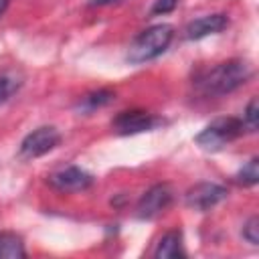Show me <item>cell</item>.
Masks as SVG:
<instances>
[{
  "label": "cell",
  "instance_id": "1",
  "mask_svg": "<svg viewBox=\"0 0 259 259\" xmlns=\"http://www.w3.org/2000/svg\"><path fill=\"white\" fill-rule=\"evenodd\" d=\"M253 75V67L243 59H229L204 71L196 79V87L204 95H225L239 89Z\"/></svg>",
  "mask_w": 259,
  "mask_h": 259
},
{
  "label": "cell",
  "instance_id": "2",
  "mask_svg": "<svg viewBox=\"0 0 259 259\" xmlns=\"http://www.w3.org/2000/svg\"><path fill=\"white\" fill-rule=\"evenodd\" d=\"M172 36H174L172 24L162 22V24L148 26L130 45L127 61L132 65H140V63H146V61H152V59L160 57L168 49V45L172 42Z\"/></svg>",
  "mask_w": 259,
  "mask_h": 259
},
{
  "label": "cell",
  "instance_id": "3",
  "mask_svg": "<svg viewBox=\"0 0 259 259\" xmlns=\"http://www.w3.org/2000/svg\"><path fill=\"white\" fill-rule=\"evenodd\" d=\"M243 130L245 127L239 117H217L194 136V142L198 148L206 152H219L227 144L237 140L243 134Z\"/></svg>",
  "mask_w": 259,
  "mask_h": 259
},
{
  "label": "cell",
  "instance_id": "4",
  "mask_svg": "<svg viewBox=\"0 0 259 259\" xmlns=\"http://www.w3.org/2000/svg\"><path fill=\"white\" fill-rule=\"evenodd\" d=\"M160 123H164V119L154 113H148L142 109H130V111H121L119 115H115V119L111 121V127L119 136H134V134L150 132L158 127Z\"/></svg>",
  "mask_w": 259,
  "mask_h": 259
},
{
  "label": "cell",
  "instance_id": "5",
  "mask_svg": "<svg viewBox=\"0 0 259 259\" xmlns=\"http://www.w3.org/2000/svg\"><path fill=\"white\" fill-rule=\"evenodd\" d=\"M61 142V134L57 127L53 125H40L36 130H32L28 136H24V140L20 142V156L24 158H38L49 154L51 150H55Z\"/></svg>",
  "mask_w": 259,
  "mask_h": 259
},
{
  "label": "cell",
  "instance_id": "6",
  "mask_svg": "<svg viewBox=\"0 0 259 259\" xmlns=\"http://www.w3.org/2000/svg\"><path fill=\"white\" fill-rule=\"evenodd\" d=\"M227 188L214 182H198L194 186H190L184 194V204L192 210L204 212L212 206H217L221 200L227 198Z\"/></svg>",
  "mask_w": 259,
  "mask_h": 259
},
{
  "label": "cell",
  "instance_id": "7",
  "mask_svg": "<svg viewBox=\"0 0 259 259\" xmlns=\"http://www.w3.org/2000/svg\"><path fill=\"white\" fill-rule=\"evenodd\" d=\"M47 182L59 192H81L93 184V176L79 166H67L53 172Z\"/></svg>",
  "mask_w": 259,
  "mask_h": 259
},
{
  "label": "cell",
  "instance_id": "8",
  "mask_svg": "<svg viewBox=\"0 0 259 259\" xmlns=\"http://www.w3.org/2000/svg\"><path fill=\"white\" fill-rule=\"evenodd\" d=\"M172 196H174V192L168 184H154L152 188H148L142 194V198L138 202V217L140 219H156L172 204Z\"/></svg>",
  "mask_w": 259,
  "mask_h": 259
},
{
  "label": "cell",
  "instance_id": "9",
  "mask_svg": "<svg viewBox=\"0 0 259 259\" xmlns=\"http://www.w3.org/2000/svg\"><path fill=\"white\" fill-rule=\"evenodd\" d=\"M227 24H229L227 14L217 12V14H206V16L194 18L192 22L186 24L184 32H186V38L198 40V38H204V36H208V34H217V32L225 30Z\"/></svg>",
  "mask_w": 259,
  "mask_h": 259
},
{
  "label": "cell",
  "instance_id": "10",
  "mask_svg": "<svg viewBox=\"0 0 259 259\" xmlns=\"http://www.w3.org/2000/svg\"><path fill=\"white\" fill-rule=\"evenodd\" d=\"M154 257H158V259L184 257V251H182V233L178 229H174V231H168L166 235H162V239L156 245Z\"/></svg>",
  "mask_w": 259,
  "mask_h": 259
},
{
  "label": "cell",
  "instance_id": "11",
  "mask_svg": "<svg viewBox=\"0 0 259 259\" xmlns=\"http://www.w3.org/2000/svg\"><path fill=\"white\" fill-rule=\"evenodd\" d=\"M22 257H26L22 237L10 231H2L0 233V259H22Z\"/></svg>",
  "mask_w": 259,
  "mask_h": 259
},
{
  "label": "cell",
  "instance_id": "12",
  "mask_svg": "<svg viewBox=\"0 0 259 259\" xmlns=\"http://www.w3.org/2000/svg\"><path fill=\"white\" fill-rule=\"evenodd\" d=\"M113 99H115V93L111 89H97V91H91V93L83 95L77 103V109L83 111V113H91L99 107L109 105Z\"/></svg>",
  "mask_w": 259,
  "mask_h": 259
},
{
  "label": "cell",
  "instance_id": "13",
  "mask_svg": "<svg viewBox=\"0 0 259 259\" xmlns=\"http://www.w3.org/2000/svg\"><path fill=\"white\" fill-rule=\"evenodd\" d=\"M235 182L241 186H253L259 182V158H251L237 174H235Z\"/></svg>",
  "mask_w": 259,
  "mask_h": 259
},
{
  "label": "cell",
  "instance_id": "14",
  "mask_svg": "<svg viewBox=\"0 0 259 259\" xmlns=\"http://www.w3.org/2000/svg\"><path fill=\"white\" fill-rule=\"evenodd\" d=\"M18 87H20V81H18L16 75L6 73V71L0 73V103L8 101V99L18 91Z\"/></svg>",
  "mask_w": 259,
  "mask_h": 259
},
{
  "label": "cell",
  "instance_id": "15",
  "mask_svg": "<svg viewBox=\"0 0 259 259\" xmlns=\"http://www.w3.org/2000/svg\"><path fill=\"white\" fill-rule=\"evenodd\" d=\"M243 127L247 132H255L257 130V123H259V107H257V97H253L247 107H245V113H243Z\"/></svg>",
  "mask_w": 259,
  "mask_h": 259
},
{
  "label": "cell",
  "instance_id": "16",
  "mask_svg": "<svg viewBox=\"0 0 259 259\" xmlns=\"http://www.w3.org/2000/svg\"><path fill=\"white\" fill-rule=\"evenodd\" d=\"M243 239L251 245H259V217H251L243 227Z\"/></svg>",
  "mask_w": 259,
  "mask_h": 259
},
{
  "label": "cell",
  "instance_id": "17",
  "mask_svg": "<svg viewBox=\"0 0 259 259\" xmlns=\"http://www.w3.org/2000/svg\"><path fill=\"white\" fill-rule=\"evenodd\" d=\"M180 4V0H156L154 6H152V14H168L172 12L176 6Z\"/></svg>",
  "mask_w": 259,
  "mask_h": 259
},
{
  "label": "cell",
  "instance_id": "18",
  "mask_svg": "<svg viewBox=\"0 0 259 259\" xmlns=\"http://www.w3.org/2000/svg\"><path fill=\"white\" fill-rule=\"evenodd\" d=\"M121 0H87L89 6H111V4H117Z\"/></svg>",
  "mask_w": 259,
  "mask_h": 259
},
{
  "label": "cell",
  "instance_id": "19",
  "mask_svg": "<svg viewBox=\"0 0 259 259\" xmlns=\"http://www.w3.org/2000/svg\"><path fill=\"white\" fill-rule=\"evenodd\" d=\"M8 4H10V0H0V16L6 12V8H8Z\"/></svg>",
  "mask_w": 259,
  "mask_h": 259
}]
</instances>
